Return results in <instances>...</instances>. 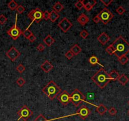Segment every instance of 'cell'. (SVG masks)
Here are the masks:
<instances>
[{"label":"cell","mask_w":129,"mask_h":121,"mask_svg":"<svg viewBox=\"0 0 129 121\" xmlns=\"http://www.w3.org/2000/svg\"><path fill=\"white\" fill-rule=\"evenodd\" d=\"M34 121H49L46 119V118L42 114H40L35 118V119Z\"/></svg>","instance_id":"34"},{"label":"cell","mask_w":129,"mask_h":121,"mask_svg":"<svg viewBox=\"0 0 129 121\" xmlns=\"http://www.w3.org/2000/svg\"><path fill=\"white\" fill-rule=\"evenodd\" d=\"M70 98L71 103L76 107H78L82 102H85L86 97L78 89H74L70 95Z\"/></svg>","instance_id":"4"},{"label":"cell","mask_w":129,"mask_h":121,"mask_svg":"<svg viewBox=\"0 0 129 121\" xmlns=\"http://www.w3.org/2000/svg\"><path fill=\"white\" fill-rule=\"evenodd\" d=\"M97 1L96 0H92V1H88L86 4H84V8L87 11H91V10L93 9V8L95 6V5L97 4Z\"/></svg>","instance_id":"16"},{"label":"cell","mask_w":129,"mask_h":121,"mask_svg":"<svg viewBox=\"0 0 129 121\" xmlns=\"http://www.w3.org/2000/svg\"><path fill=\"white\" fill-rule=\"evenodd\" d=\"M77 21L81 26H84L87 23H88V22L89 21V19L87 16V15H86L84 13H82L78 18Z\"/></svg>","instance_id":"15"},{"label":"cell","mask_w":129,"mask_h":121,"mask_svg":"<svg viewBox=\"0 0 129 121\" xmlns=\"http://www.w3.org/2000/svg\"><path fill=\"white\" fill-rule=\"evenodd\" d=\"M36 37L33 34L32 35H31V36L30 37V38L28 39V40H29L30 42H33L35 41V40H36Z\"/></svg>","instance_id":"43"},{"label":"cell","mask_w":129,"mask_h":121,"mask_svg":"<svg viewBox=\"0 0 129 121\" xmlns=\"http://www.w3.org/2000/svg\"><path fill=\"white\" fill-rule=\"evenodd\" d=\"M6 22H7V18L4 15H0V24L4 25Z\"/></svg>","instance_id":"38"},{"label":"cell","mask_w":129,"mask_h":121,"mask_svg":"<svg viewBox=\"0 0 129 121\" xmlns=\"http://www.w3.org/2000/svg\"><path fill=\"white\" fill-rule=\"evenodd\" d=\"M22 34L23 35V37L27 39H28L30 38V37L32 35L33 33L32 32V31L28 30V29H27L25 30L23 32H22Z\"/></svg>","instance_id":"28"},{"label":"cell","mask_w":129,"mask_h":121,"mask_svg":"<svg viewBox=\"0 0 129 121\" xmlns=\"http://www.w3.org/2000/svg\"><path fill=\"white\" fill-rule=\"evenodd\" d=\"M113 1V0H101V2L106 7L108 6Z\"/></svg>","instance_id":"39"},{"label":"cell","mask_w":129,"mask_h":121,"mask_svg":"<svg viewBox=\"0 0 129 121\" xmlns=\"http://www.w3.org/2000/svg\"><path fill=\"white\" fill-rule=\"evenodd\" d=\"M97 15L100 18V22L105 25H106L108 22H110L114 16L113 13L106 8H103Z\"/></svg>","instance_id":"5"},{"label":"cell","mask_w":129,"mask_h":121,"mask_svg":"<svg viewBox=\"0 0 129 121\" xmlns=\"http://www.w3.org/2000/svg\"><path fill=\"white\" fill-rule=\"evenodd\" d=\"M63 9H64V6L62 5V4L59 1L56 2V3L52 6L53 11H55L57 13L60 12Z\"/></svg>","instance_id":"20"},{"label":"cell","mask_w":129,"mask_h":121,"mask_svg":"<svg viewBox=\"0 0 129 121\" xmlns=\"http://www.w3.org/2000/svg\"><path fill=\"white\" fill-rule=\"evenodd\" d=\"M109 74L110 79L111 81H116V80H118V78L120 76L119 73L115 70H112L111 72L110 73V74Z\"/></svg>","instance_id":"22"},{"label":"cell","mask_w":129,"mask_h":121,"mask_svg":"<svg viewBox=\"0 0 129 121\" xmlns=\"http://www.w3.org/2000/svg\"><path fill=\"white\" fill-rule=\"evenodd\" d=\"M59 18V15L58 13H57L54 11H52L50 12V16H49V20L52 22H55L58 18Z\"/></svg>","instance_id":"23"},{"label":"cell","mask_w":129,"mask_h":121,"mask_svg":"<svg viewBox=\"0 0 129 121\" xmlns=\"http://www.w3.org/2000/svg\"><path fill=\"white\" fill-rule=\"evenodd\" d=\"M75 6L78 8V10H81L84 8V3L83 0H79L78 1L76 2L75 3Z\"/></svg>","instance_id":"27"},{"label":"cell","mask_w":129,"mask_h":121,"mask_svg":"<svg viewBox=\"0 0 129 121\" xmlns=\"http://www.w3.org/2000/svg\"><path fill=\"white\" fill-rule=\"evenodd\" d=\"M91 114V110L85 105H82L81 107H79L78 110H77L76 115L79 116L82 119H86L88 116Z\"/></svg>","instance_id":"12"},{"label":"cell","mask_w":129,"mask_h":121,"mask_svg":"<svg viewBox=\"0 0 129 121\" xmlns=\"http://www.w3.org/2000/svg\"><path fill=\"white\" fill-rule=\"evenodd\" d=\"M61 91L59 87L53 81H49L42 89V92L51 100L54 99L61 92Z\"/></svg>","instance_id":"3"},{"label":"cell","mask_w":129,"mask_h":121,"mask_svg":"<svg viewBox=\"0 0 129 121\" xmlns=\"http://www.w3.org/2000/svg\"><path fill=\"white\" fill-rule=\"evenodd\" d=\"M111 45L115 49L114 54L118 58L125 56L129 53V43L121 35L116 38Z\"/></svg>","instance_id":"1"},{"label":"cell","mask_w":129,"mask_h":121,"mask_svg":"<svg viewBox=\"0 0 129 121\" xmlns=\"http://www.w3.org/2000/svg\"><path fill=\"white\" fill-rule=\"evenodd\" d=\"M74 55L73 54V53H72L70 50L67 51V53L65 54V57L67 58V59H69V60L71 59L74 57Z\"/></svg>","instance_id":"37"},{"label":"cell","mask_w":129,"mask_h":121,"mask_svg":"<svg viewBox=\"0 0 129 121\" xmlns=\"http://www.w3.org/2000/svg\"><path fill=\"white\" fill-rule=\"evenodd\" d=\"M70 51L73 53V54L74 55V56H77V55H78L79 53L81 52V48L79 47V45L78 44H74V45H73L72 47H71V49H70Z\"/></svg>","instance_id":"18"},{"label":"cell","mask_w":129,"mask_h":121,"mask_svg":"<svg viewBox=\"0 0 129 121\" xmlns=\"http://www.w3.org/2000/svg\"><path fill=\"white\" fill-rule=\"evenodd\" d=\"M40 68H41V69H42V70L44 71V72L46 73H49V71H51L52 69L54 66H53L52 64L50 62L48 61L47 60H46V61L41 64Z\"/></svg>","instance_id":"14"},{"label":"cell","mask_w":129,"mask_h":121,"mask_svg":"<svg viewBox=\"0 0 129 121\" xmlns=\"http://www.w3.org/2000/svg\"><path fill=\"white\" fill-rule=\"evenodd\" d=\"M28 17L30 18L32 21V24L33 22L38 24L43 19V12L39 8H36L35 9L32 10L28 14Z\"/></svg>","instance_id":"7"},{"label":"cell","mask_w":129,"mask_h":121,"mask_svg":"<svg viewBox=\"0 0 129 121\" xmlns=\"http://www.w3.org/2000/svg\"><path fill=\"white\" fill-rule=\"evenodd\" d=\"M93 22H95V24H98L99 22H100V18L98 17V15H97V16H95L94 18H93Z\"/></svg>","instance_id":"42"},{"label":"cell","mask_w":129,"mask_h":121,"mask_svg":"<svg viewBox=\"0 0 129 121\" xmlns=\"http://www.w3.org/2000/svg\"><path fill=\"white\" fill-rule=\"evenodd\" d=\"M89 63L91 64V65L95 66L97 64H100L99 61H98V59L96 56H91L90 58H89Z\"/></svg>","instance_id":"25"},{"label":"cell","mask_w":129,"mask_h":121,"mask_svg":"<svg viewBox=\"0 0 129 121\" xmlns=\"http://www.w3.org/2000/svg\"><path fill=\"white\" fill-rule=\"evenodd\" d=\"M128 114H129V112H128Z\"/></svg>","instance_id":"44"},{"label":"cell","mask_w":129,"mask_h":121,"mask_svg":"<svg viewBox=\"0 0 129 121\" xmlns=\"http://www.w3.org/2000/svg\"><path fill=\"white\" fill-rule=\"evenodd\" d=\"M97 112H98V114L101 115V116H103L104 114H105L106 111H107V108L103 105V104H100L99 105L97 106Z\"/></svg>","instance_id":"19"},{"label":"cell","mask_w":129,"mask_h":121,"mask_svg":"<svg viewBox=\"0 0 129 121\" xmlns=\"http://www.w3.org/2000/svg\"><path fill=\"white\" fill-rule=\"evenodd\" d=\"M58 27L61 29V30L63 32L66 33L73 27V24L69 21L68 18L64 17L58 23Z\"/></svg>","instance_id":"10"},{"label":"cell","mask_w":129,"mask_h":121,"mask_svg":"<svg viewBox=\"0 0 129 121\" xmlns=\"http://www.w3.org/2000/svg\"><path fill=\"white\" fill-rule=\"evenodd\" d=\"M43 42H44V44H46V45H47L48 47H50L53 44H54L55 39L51 36V35H47L46 38L44 39Z\"/></svg>","instance_id":"17"},{"label":"cell","mask_w":129,"mask_h":121,"mask_svg":"<svg viewBox=\"0 0 129 121\" xmlns=\"http://www.w3.org/2000/svg\"><path fill=\"white\" fill-rule=\"evenodd\" d=\"M21 55V53L15 48L14 46L10 48L8 51L6 53V56L9 58L12 62H14L19 56Z\"/></svg>","instance_id":"11"},{"label":"cell","mask_w":129,"mask_h":121,"mask_svg":"<svg viewBox=\"0 0 129 121\" xmlns=\"http://www.w3.org/2000/svg\"><path fill=\"white\" fill-rule=\"evenodd\" d=\"M17 115L18 116V119L17 121L22 119L24 121H27L33 115V112L27 105H24L20 110L17 112Z\"/></svg>","instance_id":"6"},{"label":"cell","mask_w":129,"mask_h":121,"mask_svg":"<svg viewBox=\"0 0 129 121\" xmlns=\"http://www.w3.org/2000/svg\"><path fill=\"white\" fill-rule=\"evenodd\" d=\"M16 84L18 85L19 87H22L25 84V80H24L23 78L20 77L16 80Z\"/></svg>","instance_id":"30"},{"label":"cell","mask_w":129,"mask_h":121,"mask_svg":"<svg viewBox=\"0 0 129 121\" xmlns=\"http://www.w3.org/2000/svg\"><path fill=\"white\" fill-rule=\"evenodd\" d=\"M128 103H129V102H128Z\"/></svg>","instance_id":"45"},{"label":"cell","mask_w":129,"mask_h":121,"mask_svg":"<svg viewBox=\"0 0 129 121\" xmlns=\"http://www.w3.org/2000/svg\"><path fill=\"white\" fill-rule=\"evenodd\" d=\"M17 14L16 15V20L15 23L13 27H11L10 29L7 31V34L13 39V40H16L22 34V30L17 27Z\"/></svg>","instance_id":"8"},{"label":"cell","mask_w":129,"mask_h":121,"mask_svg":"<svg viewBox=\"0 0 129 121\" xmlns=\"http://www.w3.org/2000/svg\"><path fill=\"white\" fill-rule=\"evenodd\" d=\"M91 80L101 89L104 88L111 81L109 78V74L103 68L100 69L91 77Z\"/></svg>","instance_id":"2"},{"label":"cell","mask_w":129,"mask_h":121,"mask_svg":"<svg viewBox=\"0 0 129 121\" xmlns=\"http://www.w3.org/2000/svg\"><path fill=\"white\" fill-rule=\"evenodd\" d=\"M79 35L82 38L84 39H85L87 38L88 37V35H89V33L86 30H83L81 31L80 33H79Z\"/></svg>","instance_id":"32"},{"label":"cell","mask_w":129,"mask_h":121,"mask_svg":"<svg viewBox=\"0 0 129 121\" xmlns=\"http://www.w3.org/2000/svg\"><path fill=\"white\" fill-rule=\"evenodd\" d=\"M49 16H50V12H49L47 10L43 12V19L46 20H49Z\"/></svg>","instance_id":"40"},{"label":"cell","mask_w":129,"mask_h":121,"mask_svg":"<svg viewBox=\"0 0 129 121\" xmlns=\"http://www.w3.org/2000/svg\"><path fill=\"white\" fill-rule=\"evenodd\" d=\"M58 101L64 106H66L71 102L70 94L66 90L62 91V92L57 96Z\"/></svg>","instance_id":"9"},{"label":"cell","mask_w":129,"mask_h":121,"mask_svg":"<svg viewBox=\"0 0 129 121\" xmlns=\"http://www.w3.org/2000/svg\"><path fill=\"white\" fill-rule=\"evenodd\" d=\"M37 50L39 52H42L43 51H44V49H45V46H44V44H39L38 45H37Z\"/></svg>","instance_id":"41"},{"label":"cell","mask_w":129,"mask_h":121,"mask_svg":"<svg viewBox=\"0 0 129 121\" xmlns=\"http://www.w3.org/2000/svg\"><path fill=\"white\" fill-rule=\"evenodd\" d=\"M17 13H19V14H22L24 12V11L25 10V8L22 5H18V7L16 8V9Z\"/></svg>","instance_id":"35"},{"label":"cell","mask_w":129,"mask_h":121,"mask_svg":"<svg viewBox=\"0 0 129 121\" xmlns=\"http://www.w3.org/2000/svg\"><path fill=\"white\" fill-rule=\"evenodd\" d=\"M106 52L108 53V54H110V55H113V54H114L115 53V49L114 48H113V45H111V44H110V45H108L106 48L105 49Z\"/></svg>","instance_id":"29"},{"label":"cell","mask_w":129,"mask_h":121,"mask_svg":"<svg viewBox=\"0 0 129 121\" xmlns=\"http://www.w3.org/2000/svg\"><path fill=\"white\" fill-rule=\"evenodd\" d=\"M118 61L120 62L121 64L122 65H125V64L127 63V62L129 61V58L127 57L126 56H123L120 58H118Z\"/></svg>","instance_id":"26"},{"label":"cell","mask_w":129,"mask_h":121,"mask_svg":"<svg viewBox=\"0 0 129 121\" xmlns=\"http://www.w3.org/2000/svg\"><path fill=\"white\" fill-rule=\"evenodd\" d=\"M116 13H118V15H122L124 14L125 12V10L124 8V7H122V6H118L116 10Z\"/></svg>","instance_id":"33"},{"label":"cell","mask_w":129,"mask_h":121,"mask_svg":"<svg viewBox=\"0 0 129 121\" xmlns=\"http://www.w3.org/2000/svg\"><path fill=\"white\" fill-rule=\"evenodd\" d=\"M18 4L16 3V2L14 0H11L8 3V7L9 10H11V11L15 10L16 9V8L18 7Z\"/></svg>","instance_id":"24"},{"label":"cell","mask_w":129,"mask_h":121,"mask_svg":"<svg viewBox=\"0 0 129 121\" xmlns=\"http://www.w3.org/2000/svg\"><path fill=\"white\" fill-rule=\"evenodd\" d=\"M118 81L121 85H123V86H125L129 82V79L127 78V76H126V75L122 74L121 75H120V76H119V78L118 79Z\"/></svg>","instance_id":"21"},{"label":"cell","mask_w":129,"mask_h":121,"mask_svg":"<svg viewBox=\"0 0 129 121\" xmlns=\"http://www.w3.org/2000/svg\"><path fill=\"white\" fill-rule=\"evenodd\" d=\"M16 71L17 72L19 73H22L24 72V71L25 70V67L22 64H19L17 66H16Z\"/></svg>","instance_id":"31"},{"label":"cell","mask_w":129,"mask_h":121,"mask_svg":"<svg viewBox=\"0 0 129 121\" xmlns=\"http://www.w3.org/2000/svg\"><path fill=\"white\" fill-rule=\"evenodd\" d=\"M97 40L100 42V44H101L103 45H105V44L108 42L110 40V37L107 34H106L105 32H102L99 36L97 37Z\"/></svg>","instance_id":"13"},{"label":"cell","mask_w":129,"mask_h":121,"mask_svg":"<svg viewBox=\"0 0 129 121\" xmlns=\"http://www.w3.org/2000/svg\"><path fill=\"white\" fill-rule=\"evenodd\" d=\"M108 114L110 115V116H115L117 113V111H116V108H114V107H111V108H110L109 110H108Z\"/></svg>","instance_id":"36"}]
</instances>
